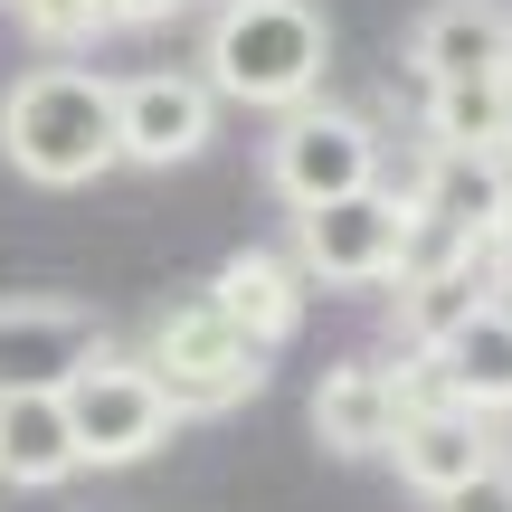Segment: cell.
<instances>
[{
    "mask_svg": "<svg viewBox=\"0 0 512 512\" xmlns=\"http://www.w3.org/2000/svg\"><path fill=\"white\" fill-rule=\"evenodd\" d=\"M323 57H332V29L313 0H219L200 38V86L219 105L294 114L323 95Z\"/></svg>",
    "mask_w": 512,
    "mask_h": 512,
    "instance_id": "obj_1",
    "label": "cell"
},
{
    "mask_svg": "<svg viewBox=\"0 0 512 512\" xmlns=\"http://www.w3.org/2000/svg\"><path fill=\"white\" fill-rule=\"evenodd\" d=\"M0 162L38 190H86L114 171V76L95 67H29L0 95Z\"/></svg>",
    "mask_w": 512,
    "mask_h": 512,
    "instance_id": "obj_2",
    "label": "cell"
},
{
    "mask_svg": "<svg viewBox=\"0 0 512 512\" xmlns=\"http://www.w3.org/2000/svg\"><path fill=\"white\" fill-rule=\"evenodd\" d=\"M133 361L152 370V389H162L181 418H219V408H238V399L266 389V351H247L209 294L162 304V313L143 323V351H133Z\"/></svg>",
    "mask_w": 512,
    "mask_h": 512,
    "instance_id": "obj_3",
    "label": "cell"
},
{
    "mask_svg": "<svg viewBox=\"0 0 512 512\" xmlns=\"http://www.w3.org/2000/svg\"><path fill=\"white\" fill-rule=\"evenodd\" d=\"M266 190L285 209H323V200H361V190H380V133H370V114L351 105H294L275 114L266 133Z\"/></svg>",
    "mask_w": 512,
    "mask_h": 512,
    "instance_id": "obj_4",
    "label": "cell"
},
{
    "mask_svg": "<svg viewBox=\"0 0 512 512\" xmlns=\"http://www.w3.org/2000/svg\"><path fill=\"white\" fill-rule=\"evenodd\" d=\"M418 247V209L408 190H361V200L294 209V275L304 285H389Z\"/></svg>",
    "mask_w": 512,
    "mask_h": 512,
    "instance_id": "obj_5",
    "label": "cell"
},
{
    "mask_svg": "<svg viewBox=\"0 0 512 512\" xmlns=\"http://www.w3.org/2000/svg\"><path fill=\"white\" fill-rule=\"evenodd\" d=\"M57 408H67L76 465H143V456H162L171 427H181V408L152 389V370L133 361V351H105L95 370H76V380L57 389Z\"/></svg>",
    "mask_w": 512,
    "mask_h": 512,
    "instance_id": "obj_6",
    "label": "cell"
},
{
    "mask_svg": "<svg viewBox=\"0 0 512 512\" xmlns=\"http://www.w3.org/2000/svg\"><path fill=\"white\" fill-rule=\"evenodd\" d=\"M219 133V95L200 86V67H133L114 76V162L133 171H181Z\"/></svg>",
    "mask_w": 512,
    "mask_h": 512,
    "instance_id": "obj_7",
    "label": "cell"
},
{
    "mask_svg": "<svg viewBox=\"0 0 512 512\" xmlns=\"http://www.w3.org/2000/svg\"><path fill=\"white\" fill-rule=\"evenodd\" d=\"M105 323L57 294H0V399H57L76 370L105 361Z\"/></svg>",
    "mask_w": 512,
    "mask_h": 512,
    "instance_id": "obj_8",
    "label": "cell"
},
{
    "mask_svg": "<svg viewBox=\"0 0 512 512\" xmlns=\"http://www.w3.org/2000/svg\"><path fill=\"white\" fill-rule=\"evenodd\" d=\"M389 465H399L408 494L446 503V494H465L484 465H503V437H494V418H475V408L427 399V370H418V399H408L399 437H389Z\"/></svg>",
    "mask_w": 512,
    "mask_h": 512,
    "instance_id": "obj_9",
    "label": "cell"
},
{
    "mask_svg": "<svg viewBox=\"0 0 512 512\" xmlns=\"http://www.w3.org/2000/svg\"><path fill=\"white\" fill-rule=\"evenodd\" d=\"M408 209H418V228H437L446 247L484 256L512 228V162L503 152H427Z\"/></svg>",
    "mask_w": 512,
    "mask_h": 512,
    "instance_id": "obj_10",
    "label": "cell"
},
{
    "mask_svg": "<svg viewBox=\"0 0 512 512\" xmlns=\"http://www.w3.org/2000/svg\"><path fill=\"white\" fill-rule=\"evenodd\" d=\"M408 399H418V370H408V361H380V351L332 361L323 389H313V437H323L332 456H389Z\"/></svg>",
    "mask_w": 512,
    "mask_h": 512,
    "instance_id": "obj_11",
    "label": "cell"
},
{
    "mask_svg": "<svg viewBox=\"0 0 512 512\" xmlns=\"http://www.w3.org/2000/svg\"><path fill=\"white\" fill-rule=\"evenodd\" d=\"M408 67H418V86L512 76V10L503 0H427L408 29Z\"/></svg>",
    "mask_w": 512,
    "mask_h": 512,
    "instance_id": "obj_12",
    "label": "cell"
},
{
    "mask_svg": "<svg viewBox=\"0 0 512 512\" xmlns=\"http://www.w3.org/2000/svg\"><path fill=\"white\" fill-rule=\"evenodd\" d=\"M304 275H294V256H275V247H238L219 266V285H209V304L228 313V332H238L247 351H285L294 342V323H304Z\"/></svg>",
    "mask_w": 512,
    "mask_h": 512,
    "instance_id": "obj_13",
    "label": "cell"
},
{
    "mask_svg": "<svg viewBox=\"0 0 512 512\" xmlns=\"http://www.w3.org/2000/svg\"><path fill=\"white\" fill-rule=\"evenodd\" d=\"M418 370H427V399L475 408V418H512V304L494 294V304H484L446 351H427Z\"/></svg>",
    "mask_w": 512,
    "mask_h": 512,
    "instance_id": "obj_14",
    "label": "cell"
},
{
    "mask_svg": "<svg viewBox=\"0 0 512 512\" xmlns=\"http://www.w3.org/2000/svg\"><path fill=\"white\" fill-rule=\"evenodd\" d=\"M494 304V275H484V256H446V266H408L399 275V342L418 351H446L475 313Z\"/></svg>",
    "mask_w": 512,
    "mask_h": 512,
    "instance_id": "obj_15",
    "label": "cell"
},
{
    "mask_svg": "<svg viewBox=\"0 0 512 512\" xmlns=\"http://www.w3.org/2000/svg\"><path fill=\"white\" fill-rule=\"evenodd\" d=\"M76 465V437H67V408L57 399H0V484L19 494H57Z\"/></svg>",
    "mask_w": 512,
    "mask_h": 512,
    "instance_id": "obj_16",
    "label": "cell"
},
{
    "mask_svg": "<svg viewBox=\"0 0 512 512\" xmlns=\"http://www.w3.org/2000/svg\"><path fill=\"white\" fill-rule=\"evenodd\" d=\"M427 152H503V76L427 86Z\"/></svg>",
    "mask_w": 512,
    "mask_h": 512,
    "instance_id": "obj_17",
    "label": "cell"
},
{
    "mask_svg": "<svg viewBox=\"0 0 512 512\" xmlns=\"http://www.w3.org/2000/svg\"><path fill=\"white\" fill-rule=\"evenodd\" d=\"M10 10H19V29H29L38 48H86V38L114 29L105 0H10Z\"/></svg>",
    "mask_w": 512,
    "mask_h": 512,
    "instance_id": "obj_18",
    "label": "cell"
},
{
    "mask_svg": "<svg viewBox=\"0 0 512 512\" xmlns=\"http://www.w3.org/2000/svg\"><path fill=\"white\" fill-rule=\"evenodd\" d=\"M437 512H512V465H484L465 494H446Z\"/></svg>",
    "mask_w": 512,
    "mask_h": 512,
    "instance_id": "obj_19",
    "label": "cell"
},
{
    "mask_svg": "<svg viewBox=\"0 0 512 512\" xmlns=\"http://www.w3.org/2000/svg\"><path fill=\"white\" fill-rule=\"evenodd\" d=\"M114 10V29H162V19H181L190 0H105Z\"/></svg>",
    "mask_w": 512,
    "mask_h": 512,
    "instance_id": "obj_20",
    "label": "cell"
},
{
    "mask_svg": "<svg viewBox=\"0 0 512 512\" xmlns=\"http://www.w3.org/2000/svg\"><path fill=\"white\" fill-rule=\"evenodd\" d=\"M503 162H512V76H503Z\"/></svg>",
    "mask_w": 512,
    "mask_h": 512,
    "instance_id": "obj_21",
    "label": "cell"
}]
</instances>
